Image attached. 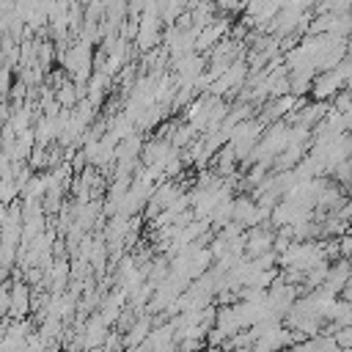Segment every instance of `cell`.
I'll use <instances>...</instances> for the list:
<instances>
[{
    "mask_svg": "<svg viewBox=\"0 0 352 352\" xmlns=\"http://www.w3.org/2000/svg\"><path fill=\"white\" fill-rule=\"evenodd\" d=\"M11 308V314L14 316H22L25 311H28V289L19 283V286H14V302L8 305Z\"/></svg>",
    "mask_w": 352,
    "mask_h": 352,
    "instance_id": "6da1fadb",
    "label": "cell"
},
{
    "mask_svg": "<svg viewBox=\"0 0 352 352\" xmlns=\"http://www.w3.org/2000/svg\"><path fill=\"white\" fill-rule=\"evenodd\" d=\"M280 352H289V349H280Z\"/></svg>",
    "mask_w": 352,
    "mask_h": 352,
    "instance_id": "277c9868",
    "label": "cell"
},
{
    "mask_svg": "<svg viewBox=\"0 0 352 352\" xmlns=\"http://www.w3.org/2000/svg\"><path fill=\"white\" fill-rule=\"evenodd\" d=\"M140 338H146V322H140V324L126 336V344H129V346H138Z\"/></svg>",
    "mask_w": 352,
    "mask_h": 352,
    "instance_id": "7a4b0ae2",
    "label": "cell"
},
{
    "mask_svg": "<svg viewBox=\"0 0 352 352\" xmlns=\"http://www.w3.org/2000/svg\"><path fill=\"white\" fill-rule=\"evenodd\" d=\"M206 352H223V349H217V346H212V349H206Z\"/></svg>",
    "mask_w": 352,
    "mask_h": 352,
    "instance_id": "3957f363",
    "label": "cell"
}]
</instances>
